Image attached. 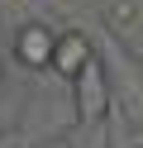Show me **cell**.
I'll return each mask as SVG.
<instances>
[{"instance_id": "cell-1", "label": "cell", "mask_w": 143, "mask_h": 148, "mask_svg": "<svg viewBox=\"0 0 143 148\" xmlns=\"http://www.w3.org/2000/svg\"><path fill=\"white\" fill-rule=\"evenodd\" d=\"M53 48H57V29H53V24L29 19V24L14 29V62H19V67H29V72L53 67Z\"/></svg>"}, {"instance_id": "cell-2", "label": "cell", "mask_w": 143, "mask_h": 148, "mask_svg": "<svg viewBox=\"0 0 143 148\" xmlns=\"http://www.w3.org/2000/svg\"><path fill=\"white\" fill-rule=\"evenodd\" d=\"M91 62H95V43L86 38L81 29H62V34H57V48H53V67H48V72H57L62 81H76Z\"/></svg>"}, {"instance_id": "cell-3", "label": "cell", "mask_w": 143, "mask_h": 148, "mask_svg": "<svg viewBox=\"0 0 143 148\" xmlns=\"http://www.w3.org/2000/svg\"><path fill=\"white\" fill-rule=\"evenodd\" d=\"M72 96H76V105H81V119H100L105 115V105H110V72L100 67V58L72 81Z\"/></svg>"}, {"instance_id": "cell-4", "label": "cell", "mask_w": 143, "mask_h": 148, "mask_svg": "<svg viewBox=\"0 0 143 148\" xmlns=\"http://www.w3.org/2000/svg\"><path fill=\"white\" fill-rule=\"evenodd\" d=\"M114 19H119V24L133 19V0H119V5H114Z\"/></svg>"}, {"instance_id": "cell-5", "label": "cell", "mask_w": 143, "mask_h": 148, "mask_svg": "<svg viewBox=\"0 0 143 148\" xmlns=\"http://www.w3.org/2000/svg\"><path fill=\"white\" fill-rule=\"evenodd\" d=\"M138 119H143V96H138Z\"/></svg>"}]
</instances>
